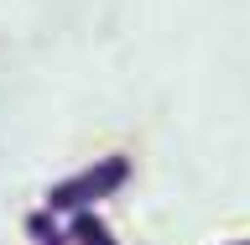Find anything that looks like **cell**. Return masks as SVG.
I'll return each mask as SVG.
<instances>
[{"instance_id": "obj_1", "label": "cell", "mask_w": 250, "mask_h": 245, "mask_svg": "<svg viewBox=\"0 0 250 245\" xmlns=\"http://www.w3.org/2000/svg\"><path fill=\"white\" fill-rule=\"evenodd\" d=\"M125 178H130V156H99L94 167L73 172V178H58V183L47 188V209L52 214H78V209H99V203L109 199V193H120Z\"/></svg>"}, {"instance_id": "obj_2", "label": "cell", "mask_w": 250, "mask_h": 245, "mask_svg": "<svg viewBox=\"0 0 250 245\" xmlns=\"http://www.w3.org/2000/svg\"><path fill=\"white\" fill-rule=\"evenodd\" d=\"M26 240L31 245H78L73 235H68V224H62V214H52L47 203L26 214Z\"/></svg>"}, {"instance_id": "obj_3", "label": "cell", "mask_w": 250, "mask_h": 245, "mask_svg": "<svg viewBox=\"0 0 250 245\" xmlns=\"http://www.w3.org/2000/svg\"><path fill=\"white\" fill-rule=\"evenodd\" d=\"M62 224H68V235H73L78 245H115V230H109L94 209H78V214H68Z\"/></svg>"}, {"instance_id": "obj_4", "label": "cell", "mask_w": 250, "mask_h": 245, "mask_svg": "<svg viewBox=\"0 0 250 245\" xmlns=\"http://www.w3.org/2000/svg\"><path fill=\"white\" fill-rule=\"evenodd\" d=\"M229 245H250V240H229Z\"/></svg>"}]
</instances>
